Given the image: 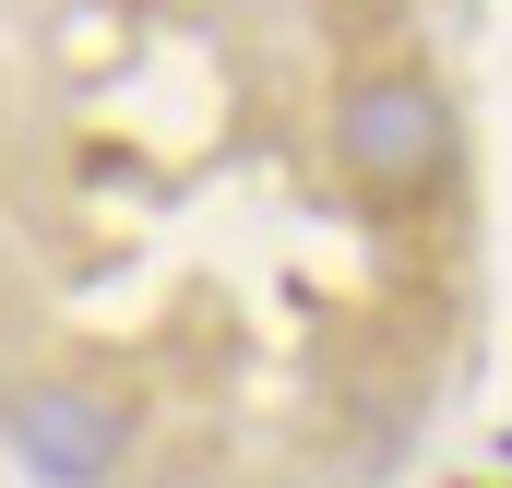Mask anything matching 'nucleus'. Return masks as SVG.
Segmentation results:
<instances>
[{
	"label": "nucleus",
	"instance_id": "2",
	"mask_svg": "<svg viewBox=\"0 0 512 488\" xmlns=\"http://www.w3.org/2000/svg\"><path fill=\"white\" fill-rule=\"evenodd\" d=\"M0 417H12V441H24L36 477H108L120 465V405L84 393V381H12Z\"/></svg>",
	"mask_w": 512,
	"mask_h": 488
},
{
	"label": "nucleus",
	"instance_id": "1",
	"mask_svg": "<svg viewBox=\"0 0 512 488\" xmlns=\"http://www.w3.org/2000/svg\"><path fill=\"white\" fill-rule=\"evenodd\" d=\"M441 155H453V108H441L429 72H370V84L346 96V167H358V179L417 191V179H441Z\"/></svg>",
	"mask_w": 512,
	"mask_h": 488
}]
</instances>
